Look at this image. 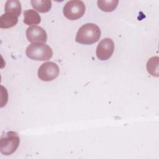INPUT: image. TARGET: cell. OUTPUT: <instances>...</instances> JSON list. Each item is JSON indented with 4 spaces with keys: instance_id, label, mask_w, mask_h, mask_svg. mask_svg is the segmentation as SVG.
I'll return each mask as SVG.
<instances>
[{
    "instance_id": "obj_11",
    "label": "cell",
    "mask_w": 159,
    "mask_h": 159,
    "mask_svg": "<svg viewBox=\"0 0 159 159\" xmlns=\"http://www.w3.org/2000/svg\"><path fill=\"white\" fill-rule=\"evenodd\" d=\"M30 3L35 10L42 13L48 12L52 7V1L50 0H32Z\"/></svg>"
},
{
    "instance_id": "obj_7",
    "label": "cell",
    "mask_w": 159,
    "mask_h": 159,
    "mask_svg": "<svg viewBox=\"0 0 159 159\" xmlns=\"http://www.w3.org/2000/svg\"><path fill=\"white\" fill-rule=\"evenodd\" d=\"M26 37L29 42L34 43H45L47 40L45 30L37 25L30 26L26 30Z\"/></svg>"
},
{
    "instance_id": "obj_6",
    "label": "cell",
    "mask_w": 159,
    "mask_h": 159,
    "mask_svg": "<svg viewBox=\"0 0 159 159\" xmlns=\"http://www.w3.org/2000/svg\"><path fill=\"white\" fill-rule=\"evenodd\" d=\"M114 50V43L111 39H103L96 48V56L100 60H107L112 55Z\"/></svg>"
},
{
    "instance_id": "obj_3",
    "label": "cell",
    "mask_w": 159,
    "mask_h": 159,
    "mask_svg": "<svg viewBox=\"0 0 159 159\" xmlns=\"http://www.w3.org/2000/svg\"><path fill=\"white\" fill-rule=\"evenodd\" d=\"M20 143V139L17 132L9 131L1 137L0 152L4 155H10L17 149Z\"/></svg>"
},
{
    "instance_id": "obj_5",
    "label": "cell",
    "mask_w": 159,
    "mask_h": 159,
    "mask_svg": "<svg viewBox=\"0 0 159 159\" xmlns=\"http://www.w3.org/2000/svg\"><path fill=\"white\" fill-rule=\"evenodd\" d=\"M38 76L43 81H50L58 77L59 68L52 61L45 62L41 65L38 70Z\"/></svg>"
},
{
    "instance_id": "obj_8",
    "label": "cell",
    "mask_w": 159,
    "mask_h": 159,
    "mask_svg": "<svg viewBox=\"0 0 159 159\" xmlns=\"http://www.w3.org/2000/svg\"><path fill=\"white\" fill-rule=\"evenodd\" d=\"M18 22V17L5 12L0 17V28L8 29L15 26Z\"/></svg>"
},
{
    "instance_id": "obj_4",
    "label": "cell",
    "mask_w": 159,
    "mask_h": 159,
    "mask_svg": "<svg viewBox=\"0 0 159 159\" xmlns=\"http://www.w3.org/2000/svg\"><path fill=\"white\" fill-rule=\"evenodd\" d=\"M85 5L80 0L68 1L64 6L63 12L68 19L74 20L81 18L84 14Z\"/></svg>"
},
{
    "instance_id": "obj_1",
    "label": "cell",
    "mask_w": 159,
    "mask_h": 159,
    "mask_svg": "<svg viewBox=\"0 0 159 159\" xmlns=\"http://www.w3.org/2000/svg\"><path fill=\"white\" fill-rule=\"evenodd\" d=\"M101 34V30L97 25L93 23L85 24L78 30L75 41L81 44L91 45L99 40Z\"/></svg>"
},
{
    "instance_id": "obj_12",
    "label": "cell",
    "mask_w": 159,
    "mask_h": 159,
    "mask_svg": "<svg viewBox=\"0 0 159 159\" xmlns=\"http://www.w3.org/2000/svg\"><path fill=\"white\" fill-rule=\"evenodd\" d=\"M98 7L104 12H112L117 7L119 1L118 0H98Z\"/></svg>"
},
{
    "instance_id": "obj_10",
    "label": "cell",
    "mask_w": 159,
    "mask_h": 159,
    "mask_svg": "<svg viewBox=\"0 0 159 159\" xmlns=\"http://www.w3.org/2000/svg\"><path fill=\"white\" fill-rule=\"evenodd\" d=\"M4 11L7 13L19 17L21 14L22 7L20 1L17 0H8L6 2Z\"/></svg>"
},
{
    "instance_id": "obj_2",
    "label": "cell",
    "mask_w": 159,
    "mask_h": 159,
    "mask_svg": "<svg viewBox=\"0 0 159 159\" xmlns=\"http://www.w3.org/2000/svg\"><path fill=\"white\" fill-rule=\"evenodd\" d=\"M25 54L28 58L34 60L47 61L52 57L53 50L44 43H34L27 47Z\"/></svg>"
},
{
    "instance_id": "obj_9",
    "label": "cell",
    "mask_w": 159,
    "mask_h": 159,
    "mask_svg": "<svg viewBox=\"0 0 159 159\" xmlns=\"http://www.w3.org/2000/svg\"><path fill=\"white\" fill-rule=\"evenodd\" d=\"M24 22L29 25H37L41 21L39 13L34 9L26 10L24 12Z\"/></svg>"
},
{
    "instance_id": "obj_13",
    "label": "cell",
    "mask_w": 159,
    "mask_h": 159,
    "mask_svg": "<svg viewBox=\"0 0 159 159\" xmlns=\"http://www.w3.org/2000/svg\"><path fill=\"white\" fill-rule=\"evenodd\" d=\"M158 57H153L148 59L147 63V71L153 76L158 77L159 75V70H158Z\"/></svg>"
}]
</instances>
